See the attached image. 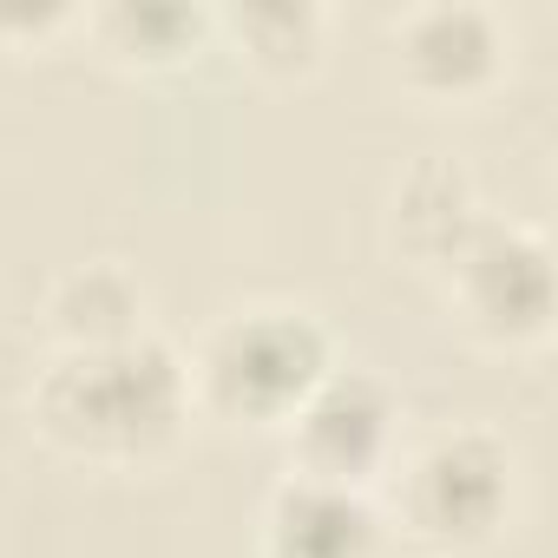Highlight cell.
I'll use <instances>...</instances> for the list:
<instances>
[{"label": "cell", "mask_w": 558, "mask_h": 558, "mask_svg": "<svg viewBox=\"0 0 558 558\" xmlns=\"http://www.w3.org/2000/svg\"><path fill=\"white\" fill-rule=\"evenodd\" d=\"M336 336L296 303H250L204 329L191 349V414L223 427H290L296 408L329 381Z\"/></svg>", "instance_id": "cell-2"}, {"label": "cell", "mask_w": 558, "mask_h": 558, "mask_svg": "<svg viewBox=\"0 0 558 558\" xmlns=\"http://www.w3.org/2000/svg\"><path fill=\"white\" fill-rule=\"evenodd\" d=\"M86 27H93V40L106 47V60L158 73V66H184V60L204 47V34L217 27V14L178 8V0H138V8H132V0H119V8L86 14Z\"/></svg>", "instance_id": "cell-10"}, {"label": "cell", "mask_w": 558, "mask_h": 558, "mask_svg": "<svg viewBox=\"0 0 558 558\" xmlns=\"http://www.w3.org/2000/svg\"><path fill=\"white\" fill-rule=\"evenodd\" d=\"M283 434H290L296 480L368 493L375 480H388V466L401 453V401L381 375L336 362L329 381L296 408V421Z\"/></svg>", "instance_id": "cell-5"}, {"label": "cell", "mask_w": 558, "mask_h": 558, "mask_svg": "<svg viewBox=\"0 0 558 558\" xmlns=\"http://www.w3.org/2000/svg\"><path fill=\"white\" fill-rule=\"evenodd\" d=\"M388 60H395V80L414 99L466 106V99H486L506 80L512 34L480 0H427V8H408L388 27Z\"/></svg>", "instance_id": "cell-6"}, {"label": "cell", "mask_w": 558, "mask_h": 558, "mask_svg": "<svg viewBox=\"0 0 558 558\" xmlns=\"http://www.w3.org/2000/svg\"><path fill=\"white\" fill-rule=\"evenodd\" d=\"M47 329L60 349H112L145 336V283L125 263H73L47 290Z\"/></svg>", "instance_id": "cell-9"}, {"label": "cell", "mask_w": 558, "mask_h": 558, "mask_svg": "<svg viewBox=\"0 0 558 558\" xmlns=\"http://www.w3.org/2000/svg\"><path fill=\"white\" fill-rule=\"evenodd\" d=\"M223 27L236 34V47H243L250 66H263V73H310L323 60L329 14L303 8V0H256V8L223 14Z\"/></svg>", "instance_id": "cell-11"}, {"label": "cell", "mask_w": 558, "mask_h": 558, "mask_svg": "<svg viewBox=\"0 0 558 558\" xmlns=\"http://www.w3.org/2000/svg\"><path fill=\"white\" fill-rule=\"evenodd\" d=\"M27 414L60 453L132 466V460H158L184 434L191 375L184 355L151 329L112 349H53V362L27 388Z\"/></svg>", "instance_id": "cell-1"}, {"label": "cell", "mask_w": 558, "mask_h": 558, "mask_svg": "<svg viewBox=\"0 0 558 558\" xmlns=\"http://www.w3.org/2000/svg\"><path fill=\"white\" fill-rule=\"evenodd\" d=\"M66 21H73L66 8H40V14H14V8H0V34H34V40H40V34H53V27H66Z\"/></svg>", "instance_id": "cell-12"}, {"label": "cell", "mask_w": 558, "mask_h": 558, "mask_svg": "<svg viewBox=\"0 0 558 558\" xmlns=\"http://www.w3.org/2000/svg\"><path fill=\"white\" fill-rule=\"evenodd\" d=\"M395 519L440 558L486 551L519 506V453L493 427H440L395 466Z\"/></svg>", "instance_id": "cell-3"}, {"label": "cell", "mask_w": 558, "mask_h": 558, "mask_svg": "<svg viewBox=\"0 0 558 558\" xmlns=\"http://www.w3.org/2000/svg\"><path fill=\"white\" fill-rule=\"evenodd\" d=\"M486 217L466 165L453 158H421L395 178V210H388V230H395V250L421 269H447L453 250L473 236V223Z\"/></svg>", "instance_id": "cell-8"}, {"label": "cell", "mask_w": 558, "mask_h": 558, "mask_svg": "<svg viewBox=\"0 0 558 558\" xmlns=\"http://www.w3.org/2000/svg\"><path fill=\"white\" fill-rule=\"evenodd\" d=\"M381 551H388V512L375 506V493L290 473L263 499L256 558H381Z\"/></svg>", "instance_id": "cell-7"}, {"label": "cell", "mask_w": 558, "mask_h": 558, "mask_svg": "<svg viewBox=\"0 0 558 558\" xmlns=\"http://www.w3.org/2000/svg\"><path fill=\"white\" fill-rule=\"evenodd\" d=\"M440 283L460 329L486 349H538L551 336V243L532 223L486 210Z\"/></svg>", "instance_id": "cell-4"}]
</instances>
